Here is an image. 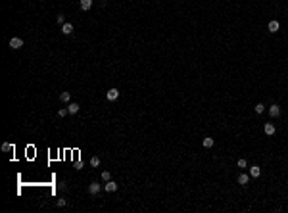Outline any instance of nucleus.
I'll return each instance as SVG.
<instances>
[{
	"label": "nucleus",
	"instance_id": "1",
	"mask_svg": "<svg viewBox=\"0 0 288 213\" xmlns=\"http://www.w3.org/2000/svg\"><path fill=\"white\" fill-rule=\"evenodd\" d=\"M8 44H10V48H12V50H19V48L23 46V38H19V37H12Z\"/></svg>",
	"mask_w": 288,
	"mask_h": 213
},
{
	"label": "nucleus",
	"instance_id": "2",
	"mask_svg": "<svg viewBox=\"0 0 288 213\" xmlns=\"http://www.w3.org/2000/svg\"><path fill=\"white\" fill-rule=\"evenodd\" d=\"M100 190H102L100 182H90V184H88V194L96 196V194H100Z\"/></svg>",
	"mask_w": 288,
	"mask_h": 213
},
{
	"label": "nucleus",
	"instance_id": "3",
	"mask_svg": "<svg viewBox=\"0 0 288 213\" xmlns=\"http://www.w3.org/2000/svg\"><path fill=\"white\" fill-rule=\"evenodd\" d=\"M117 182L115 181H108V182H104V190L106 192H117Z\"/></svg>",
	"mask_w": 288,
	"mask_h": 213
},
{
	"label": "nucleus",
	"instance_id": "4",
	"mask_svg": "<svg viewBox=\"0 0 288 213\" xmlns=\"http://www.w3.org/2000/svg\"><path fill=\"white\" fill-rule=\"evenodd\" d=\"M117 96H119V90H117V88H110V90L106 92V98H108L110 102H114V100H117Z\"/></svg>",
	"mask_w": 288,
	"mask_h": 213
},
{
	"label": "nucleus",
	"instance_id": "5",
	"mask_svg": "<svg viewBox=\"0 0 288 213\" xmlns=\"http://www.w3.org/2000/svg\"><path fill=\"white\" fill-rule=\"evenodd\" d=\"M269 115H271V117H279V115H280V106H279V104H273V106H269Z\"/></svg>",
	"mask_w": 288,
	"mask_h": 213
},
{
	"label": "nucleus",
	"instance_id": "6",
	"mask_svg": "<svg viewBox=\"0 0 288 213\" xmlns=\"http://www.w3.org/2000/svg\"><path fill=\"white\" fill-rule=\"evenodd\" d=\"M267 29H269L271 33H277V31L280 29V23L277 21V19H271V21H269V25H267Z\"/></svg>",
	"mask_w": 288,
	"mask_h": 213
},
{
	"label": "nucleus",
	"instance_id": "7",
	"mask_svg": "<svg viewBox=\"0 0 288 213\" xmlns=\"http://www.w3.org/2000/svg\"><path fill=\"white\" fill-rule=\"evenodd\" d=\"M79 110H81V106H79L77 102H69V104H67V111L71 113V115H75Z\"/></svg>",
	"mask_w": 288,
	"mask_h": 213
},
{
	"label": "nucleus",
	"instance_id": "8",
	"mask_svg": "<svg viewBox=\"0 0 288 213\" xmlns=\"http://www.w3.org/2000/svg\"><path fill=\"white\" fill-rule=\"evenodd\" d=\"M238 184H242V186H246L248 182H250V175H246V173H240V175H238Z\"/></svg>",
	"mask_w": 288,
	"mask_h": 213
},
{
	"label": "nucleus",
	"instance_id": "9",
	"mask_svg": "<svg viewBox=\"0 0 288 213\" xmlns=\"http://www.w3.org/2000/svg\"><path fill=\"white\" fill-rule=\"evenodd\" d=\"M263 131H265V134H267V136H273V134L277 133V129H275V125H273V123H265Z\"/></svg>",
	"mask_w": 288,
	"mask_h": 213
},
{
	"label": "nucleus",
	"instance_id": "10",
	"mask_svg": "<svg viewBox=\"0 0 288 213\" xmlns=\"http://www.w3.org/2000/svg\"><path fill=\"white\" fill-rule=\"evenodd\" d=\"M79 6H81L83 12H88V10L92 8V0H81V2H79Z\"/></svg>",
	"mask_w": 288,
	"mask_h": 213
},
{
	"label": "nucleus",
	"instance_id": "11",
	"mask_svg": "<svg viewBox=\"0 0 288 213\" xmlns=\"http://www.w3.org/2000/svg\"><path fill=\"white\" fill-rule=\"evenodd\" d=\"M62 33H64V35H71V33H73V23H67V21H65V23L62 25Z\"/></svg>",
	"mask_w": 288,
	"mask_h": 213
},
{
	"label": "nucleus",
	"instance_id": "12",
	"mask_svg": "<svg viewBox=\"0 0 288 213\" xmlns=\"http://www.w3.org/2000/svg\"><path fill=\"white\" fill-rule=\"evenodd\" d=\"M259 175H261V167H259V165H254V167H250V177H254V179H257Z\"/></svg>",
	"mask_w": 288,
	"mask_h": 213
},
{
	"label": "nucleus",
	"instance_id": "13",
	"mask_svg": "<svg viewBox=\"0 0 288 213\" xmlns=\"http://www.w3.org/2000/svg\"><path fill=\"white\" fill-rule=\"evenodd\" d=\"M60 100H62L64 104H69V102H71V94H69V92H62V94H60Z\"/></svg>",
	"mask_w": 288,
	"mask_h": 213
},
{
	"label": "nucleus",
	"instance_id": "14",
	"mask_svg": "<svg viewBox=\"0 0 288 213\" xmlns=\"http://www.w3.org/2000/svg\"><path fill=\"white\" fill-rule=\"evenodd\" d=\"M202 144H204V148H211V146H213V144H215V140L211 138V136H206V138H204V142H202Z\"/></svg>",
	"mask_w": 288,
	"mask_h": 213
},
{
	"label": "nucleus",
	"instance_id": "15",
	"mask_svg": "<svg viewBox=\"0 0 288 213\" xmlns=\"http://www.w3.org/2000/svg\"><path fill=\"white\" fill-rule=\"evenodd\" d=\"M236 165L240 167V169H246V167H248V161H246V159H244V158H240V159H238V161H236Z\"/></svg>",
	"mask_w": 288,
	"mask_h": 213
},
{
	"label": "nucleus",
	"instance_id": "16",
	"mask_svg": "<svg viewBox=\"0 0 288 213\" xmlns=\"http://www.w3.org/2000/svg\"><path fill=\"white\" fill-rule=\"evenodd\" d=\"M12 150H14V146H12L10 142H4V144H2V152H12Z\"/></svg>",
	"mask_w": 288,
	"mask_h": 213
},
{
	"label": "nucleus",
	"instance_id": "17",
	"mask_svg": "<svg viewBox=\"0 0 288 213\" xmlns=\"http://www.w3.org/2000/svg\"><path fill=\"white\" fill-rule=\"evenodd\" d=\"M108 181H111V175H110V171H104L102 173V182H108Z\"/></svg>",
	"mask_w": 288,
	"mask_h": 213
},
{
	"label": "nucleus",
	"instance_id": "18",
	"mask_svg": "<svg viewBox=\"0 0 288 213\" xmlns=\"http://www.w3.org/2000/svg\"><path fill=\"white\" fill-rule=\"evenodd\" d=\"M254 110H256V113H263V111H265V106H263V104H256Z\"/></svg>",
	"mask_w": 288,
	"mask_h": 213
},
{
	"label": "nucleus",
	"instance_id": "19",
	"mask_svg": "<svg viewBox=\"0 0 288 213\" xmlns=\"http://www.w3.org/2000/svg\"><path fill=\"white\" fill-rule=\"evenodd\" d=\"M90 165H92V167H98V165H100V158H98V156H94V158L90 159Z\"/></svg>",
	"mask_w": 288,
	"mask_h": 213
},
{
	"label": "nucleus",
	"instance_id": "20",
	"mask_svg": "<svg viewBox=\"0 0 288 213\" xmlns=\"http://www.w3.org/2000/svg\"><path fill=\"white\" fill-rule=\"evenodd\" d=\"M65 204H67V200H65V198H60L58 202H56V205H58V207H64Z\"/></svg>",
	"mask_w": 288,
	"mask_h": 213
},
{
	"label": "nucleus",
	"instance_id": "21",
	"mask_svg": "<svg viewBox=\"0 0 288 213\" xmlns=\"http://www.w3.org/2000/svg\"><path fill=\"white\" fill-rule=\"evenodd\" d=\"M67 113H69V111H67V108H65V110H64V108H62V110H58V117H65Z\"/></svg>",
	"mask_w": 288,
	"mask_h": 213
},
{
	"label": "nucleus",
	"instance_id": "22",
	"mask_svg": "<svg viewBox=\"0 0 288 213\" xmlns=\"http://www.w3.org/2000/svg\"><path fill=\"white\" fill-rule=\"evenodd\" d=\"M58 23H60V25L65 23V15H64V14H58Z\"/></svg>",
	"mask_w": 288,
	"mask_h": 213
}]
</instances>
